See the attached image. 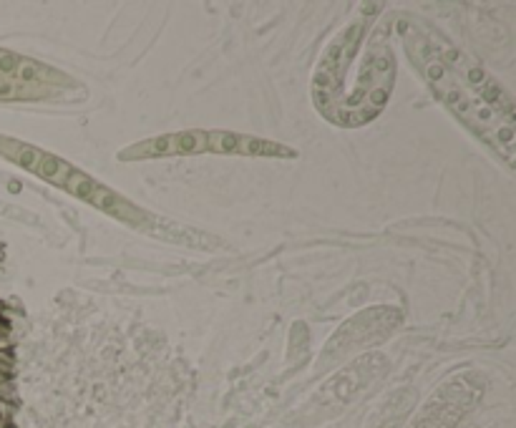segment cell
Wrapping results in <instances>:
<instances>
[{"mask_svg":"<svg viewBox=\"0 0 516 428\" xmlns=\"http://www.w3.org/2000/svg\"><path fill=\"white\" fill-rule=\"evenodd\" d=\"M199 152H222V154H247V156H297V152L272 141L247 139V136L224 134V131H184L177 136H161L156 141H144L131 149H123L121 159H147V156H169V154H199Z\"/></svg>","mask_w":516,"mask_h":428,"instance_id":"obj_3","label":"cell"},{"mask_svg":"<svg viewBox=\"0 0 516 428\" xmlns=\"http://www.w3.org/2000/svg\"><path fill=\"white\" fill-rule=\"evenodd\" d=\"M31 154H33V159H38V164H28V166L36 169L43 179H50L53 184H58V187H63V189H68V192H74L76 196L96 204V207L109 209V212H114L116 217H123V209H129V204L123 202V199H118L114 192L101 187V184H96L93 179H88L86 174H81L79 169H74V166H68L66 161L55 159V156H48V154H43V152H36V149H31Z\"/></svg>","mask_w":516,"mask_h":428,"instance_id":"obj_4","label":"cell"},{"mask_svg":"<svg viewBox=\"0 0 516 428\" xmlns=\"http://www.w3.org/2000/svg\"><path fill=\"white\" fill-rule=\"evenodd\" d=\"M400 36L438 101L506 164H514V101L509 93L441 33L406 18Z\"/></svg>","mask_w":516,"mask_h":428,"instance_id":"obj_1","label":"cell"},{"mask_svg":"<svg viewBox=\"0 0 516 428\" xmlns=\"http://www.w3.org/2000/svg\"><path fill=\"white\" fill-rule=\"evenodd\" d=\"M395 83L388 33L370 18L332 38L313 76V101L327 121L362 126L386 109Z\"/></svg>","mask_w":516,"mask_h":428,"instance_id":"obj_2","label":"cell"}]
</instances>
